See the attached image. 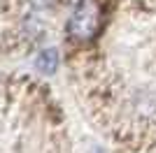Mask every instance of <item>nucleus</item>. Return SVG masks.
Instances as JSON below:
<instances>
[{"mask_svg": "<svg viewBox=\"0 0 156 153\" xmlns=\"http://www.w3.org/2000/svg\"><path fill=\"white\" fill-rule=\"evenodd\" d=\"M56 65H58V53H56V49H44L37 56V67L44 72V74H51V72L56 70Z\"/></svg>", "mask_w": 156, "mask_h": 153, "instance_id": "obj_2", "label": "nucleus"}, {"mask_svg": "<svg viewBox=\"0 0 156 153\" xmlns=\"http://www.w3.org/2000/svg\"><path fill=\"white\" fill-rule=\"evenodd\" d=\"M103 5L100 0H79L68 19V35L77 42H89L103 28Z\"/></svg>", "mask_w": 156, "mask_h": 153, "instance_id": "obj_1", "label": "nucleus"}]
</instances>
